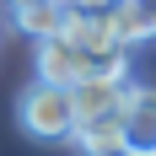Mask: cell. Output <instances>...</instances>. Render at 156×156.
<instances>
[{"label":"cell","instance_id":"3957f363","mask_svg":"<svg viewBox=\"0 0 156 156\" xmlns=\"http://www.w3.org/2000/svg\"><path fill=\"white\" fill-rule=\"evenodd\" d=\"M124 151H135V156L156 151V92L151 86L124 92Z\"/></svg>","mask_w":156,"mask_h":156},{"label":"cell","instance_id":"5b68a950","mask_svg":"<svg viewBox=\"0 0 156 156\" xmlns=\"http://www.w3.org/2000/svg\"><path fill=\"white\" fill-rule=\"evenodd\" d=\"M113 32H119V43H145L156 38V0H113Z\"/></svg>","mask_w":156,"mask_h":156},{"label":"cell","instance_id":"6da1fadb","mask_svg":"<svg viewBox=\"0 0 156 156\" xmlns=\"http://www.w3.org/2000/svg\"><path fill=\"white\" fill-rule=\"evenodd\" d=\"M38 76L48 81H65V86H76V81H92V76H129V48L124 43H81V38H38Z\"/></svg>","mask_w":156,"mask_h":156},{"label":"cell","instance_id":"8992f818","mask_svg":"<svg viewBox=\"0 0 156 156\" xmlns=\"http://www.w3.org/2000/svg\"><path fill=\"white\" fill-rule=\"evenodd\" d=\"M65 5H102V0H65Z\"/></svg>","mask_w":156,"mask_h":156},{"label":"cell","instance_id":"7a4b0ae2","mask_svg":"<svg viewBox=\"0 0 156 156\" xmlns=\"http://www.w3.org/2000/svg\"><path fill=\"white\" fill-rule=\"evenodd\" d=\"M16 119H22V129H27L32 140H43V145L70 140V135H76V97H70L65 81L38 76L27 92H22V102H16Z\"/></svg>","mask_w":156,"mask_h":156},{"label":"cell","instance_id":"277c9868","mask_svg":"<svg viewBox=\"0 0 156 156\" xmlns=\"http://www.w3.org/2000/svg\"><path fill=\"white\" fill-rule=\"evenodd\" d=\"M65 16H70L65 0H11V22L27 32V38H54V32L65 27Z\"/></svg>","mask_w":156,"mask_h":156}]
</instances>
